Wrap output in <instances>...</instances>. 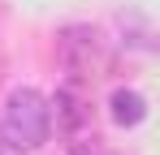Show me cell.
I'll use <instances>...</instances> for the list:
<instances>
[{
	"label": "cell",
	"mask_w": 160,
	"mask_h": 155,
	"mask_svg": "<svg viewBox=\"0 0 160 155\" xmlns=\"http://www.w3.org/2000/svg\"><path fill=\"white\" fill-rule=\"evenodd\" d=\"M48 134H52V103L39 91H30V86L13 91L4 112H0V142H4V151L30 155L48 142Z\"/></svg>",
	"instance_id": "cell-1"
},
{
	"label": "cell",
	"mask_w": 160,
	"mask_h": 155,
	"mask_svg": "<svg viewBox=\"0 0 160 155\" xmlns=\"http://www.w3.org/2000/svg\"><path fill=\"white\" fill-rule=\"evenodd\" d=\"M56 65L69 73L74 86H91L95 78H104L108 52L95 26H65L56 30Z\"/></svg>",
	"instance_id": "cell-2"
},
{
	"label": "cell",
	"mask_w": 160,
	"mask_h": 155,
	"mask_svg": "<svg viewBox=\"0 0 160 155\" xmlns=\"http://www.w3.org/2000/svg\"><path fill=\"white\" fill-rule=\"evenodd\" d=\"M108 112H112V121H117L121 129H134V125L147 121V99H143L138 91H112Z\"/></svg>",
	"instance_id": "cell-3"
},
{
	"label": "cell",
	"mask_w": 160,
	"mask_h": 155,
	"mask_svg": "<svg viewBox=\"0 0 160 155\" xmlns=\"http://www.w3.org/2000/svg\"><path fill=\"white\" fill-rule=\"evenodd\" d=\"M69 142V155H104V138L95 134V125H82V129H74V134H65Z\"/></svg>",
	"instance_id": "cell-4"
},
{
	"label": "cell",
	"mask_w": 160,
	"mask_h": 155,
	"mask_svg": "<svg viewBox=\"0 0 160 155\" xmlns=\"http://www.w3.org/2000/svg\"><path fill=\"white\" fill-rule=\"evenodd\" d=\"M0 155H4V142H0Z\"/></svg>",
	"instance_id": "cell-5"
}]
</instances>
